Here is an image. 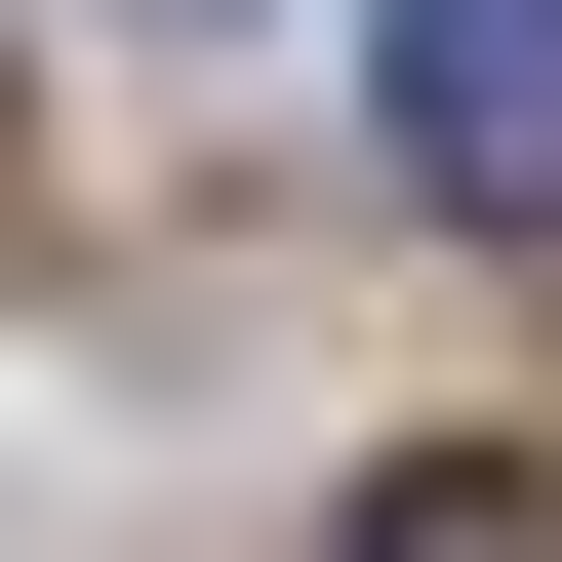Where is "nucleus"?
I'll return each instance as SVG.
<instances>
[{
	"label": "nucleus",
	"instance_id": "obj_1",
	"mask_svg": "<svg viewBox=\"0 0 562 562\" xmlns=\"http://www.w3.org/2000/svg\"><path fill=\"white\" fill-rule=\"evenodd\" d=\"M362 121H402V201L562 241V0H402V41H362Z\"/></svg>",
	"mask_w": 562,
	"mask_h": 562
},
{
	"label": "nucleus",
	"instance_id": "obj_2",
	"mask_svg": "<svg viewBox=\"0 0 562 562\" xmlns=\"http://www.w3.org/2000/svg\"><path fill=\"white\" fill-rule=\"evenodd\" d=\"M362 562H562V482H522V442H442V482H362Z\"/></svg>",
	"mask_w": 562,
	"mask_h": 562
},
{
	"label": "nucleus",
	"instance_id": "obj_3",
	"mask_svg": "<svg viewBox=\"0 0 562 562\" xmlns=\"http://www.w3.org/2000/svg\"><path fill=\"white\" fill-rule=\"evenodd\" d=\"M121 41H241V0H121Z\"/></svg>",
	"mask_w": 562,
	"mask_h": 562
}]
</instances>
